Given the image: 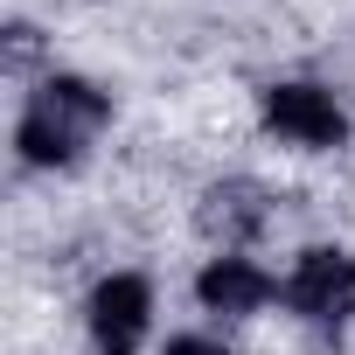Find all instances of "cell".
I'll use <instances>...</instances> for the list:
<instances>
[{"mask_svg": "<svg viewBox=\"0 0 355 355\" xmlns=\"http://www.w3.org/2000/svg\"><path fill=\"white\" fill-rule=\"evenodd\" d=\"M8 35H15V42H8V56H15V70H21V63L35 56V28H8Z\"/></svg>", "mask_w": 355, "mask_h": 355, "instance_id": "8", "label": "cell"}, {"mask_svg": "<svg viewBox=\"0 0 355 355\" xmlns=\"http://www.w3.org/2000/svg\"><path fill=\"white\" fill-rule=\"evenodd\" d=\"M112 119V98L91 77H42L15 119V153L28 167H70Z\"/></svg>", "mask_w": 355, "mask_h": 355, "instance_id": "1", "label": "cell"}, {"mask_svg": "<svg viewBox=\"0 0 355 355\" xmlns=\"http://www.w3.org/2000/svg\"><path fill=\"white\" fill-rule=\"evenodd\" d=\"M84 320H91V348L98 355H139V341L153 327V286L139 272H112V279L91 286Z\"/></svg>", "mask_w": 355, "mask_h": 355, "instance_id": "4", "label": "cell"}, {"mask_svg": "<svg viewBox=\"0 0 355 355\" xmlns=\"http://www.w3.org/2000/svg\"><path fill=\"white\" fill-rule=\"evenodd\" d=\"M279 300L300 320H320V327L355 320V251H300V265L286 272Z\"/></svg>", "mask_w": 355, "mask_h": 355, "instance_id": "3", "label": "cell"}, {"mask_svg": "<svg viewBox=\"0 0 355 355\" xmlns=\"http://www.w3.org/2000/svg\"><path fill=\"white\" fill-rule=\"evenodd\" d=\"M258 223H265V189H251V182H223V189L202 196V230L223 237V251H237Z\"/></svg>", "mask_w": 355, "mask_h": 355, "instance_id": "6", "label": "cell"}, {"mask_svg": "<svg viewBox=\"0 0 355 355\" xmlns=\"http://www.w3.org/2000/svg\"><path fill=\"white\" fill-rule=\"evenodd\" d=\"M265 125L286 139V146H306V153H334L348 139V112L327 84H306V77H286V84H265L258 98Z\"/></svg>", "mask_w": 355, "mask_h": 355, "instance_id": "2", "label": "cell"}, {"mask_svg": "<svg viewBox=\"0 0 355 355\" xmlns=\"http://www.w3.org/2000/svg\"><path fill=\"white\" fill-rule=\"evenodd\" d=\"M167 355H230V348H223L216 334H174V341H167Z\"/></svg>", "mask_w": 355, "mask_h": 355, "instance_id": "7", "label": "cell"}, {"mask_svg": "<svg viewBox=\"0 0 355 355\" xmlns=\"http://www.w3.org/2000/svg\"><path fill=\"white\" fill-rule=\"evenodd\" d=\"M196 300L209 313H258L265 300H279V279L258 258H244V251H216L202 265V279H196Z\"/></svg>", "mask_w": 355, "mask_h": 355, "instance_id": "5", "label": "cell"}]
</instances>
